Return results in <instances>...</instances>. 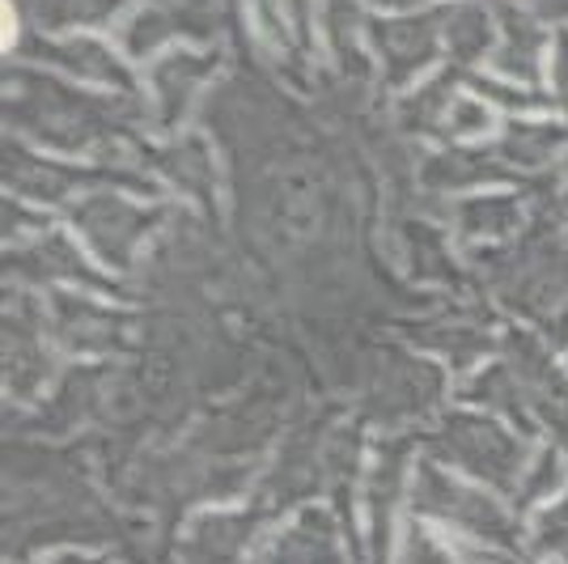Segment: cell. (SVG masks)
Returning a JSON list of instances; mask_svg holds the SVG:
<instances>
[]
</instances>
